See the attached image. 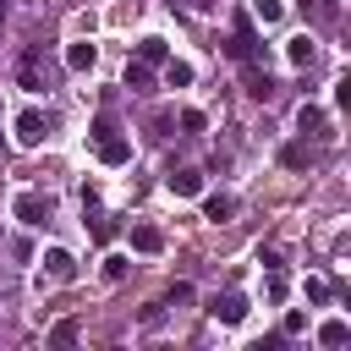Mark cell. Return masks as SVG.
I'll use <instances>...</instances> for the list:
<instances>
[{
	"label": "cell",
	"mask_w": 351,
	"mask_h": 351,
	"mask_svg": "<svg viewBox=\"0 0 351 351\" xmlns=\"http://www.w3.org/2000/svg\"><path fill=\"white\" fill-rule=\"evenodd\" d=\"M88 137H93V154H99L104 165H126V159H132V143L115 132V121H110V115H99Z\"/></svg>",
	"instance_id": "1"
},
{
	"label": "cell",
	"mask_w": 351,
	"mask_h": 351,
	"mask_svg": "<svg viewBox=\"0 0 351 351\" xmlns=\"http://www.w3.org/2000/svg\"><path fill=\"white\" fill-rule=\"evenodd\" d=\"M225 55H236V60H263V38H258V27H252L247 11H236V27H230V38H225Z\"/></svg>",
	"instance_id": "2"
},
{
	"label": "cell",
	"mask_w": 351,
	"mask_h": 351,
	"mask_svg": "<svg viewBox=\"0 0 351 351\" xmlns=\"http://www.w3.org/2000/svg\"><path fill=\"white\" fill-rule=\"evenodd\" d=\"M11 219L27 225V230H38V225L49 219V197H44V192H16V197H11Z\"/></svg>",
	"instance_id": "3"
},
{
	"label": "cell",
	"mask_w": 351,
	"mask_h": 351,
	"mask_svg": "<svg viewBox=\"0 0 351 351\" xmlns=\"http://www.w3.org/2000/svg\"><path fill=\"white\" fill-rule=\"evenodd\" d=\"M44 280H55V285H66V280H77V258L66 252V247H44Z\"/></svg>",
	"instance_id": "4"
},
{
	"label": "cell",
	"mask_w": 351,
	"mask_h": 351,
	"mask_svg": "<svg viewBox=\"0 0 351 351\" xmlns=\"http://www.w3.org/2000/svg\"><path fill=\"white\" fill-rule=\"evenodd\" d=\"M16 88H27V93H44V49H22Z\"/></svg>",
	"instance_id": "5"
},
{
	"label": "cell",
	"mask_w": 351,
	"mask_h": 351,
	"mask_svg": "<svg viewBox=\"0 0 351 351\" xmlns=\"http://www.w3.org/2000/svg\"><path fill=\"white\" fill-rule=\"evenodd\" d=\"M208 318H219V324H241V318H247V296H241V291L214 296V302H208Z\"/></svg>",
	"instance_id": "6"
},
{
	"label": "cell",
	"mask_w": 351,
	"mask_h": 351,
	"mask_svg": "<svg viewBox=\"0 0 351 351\" xmlns=\"http://www.w3.org/2000/svg\"><path fill=\"white\" fill-rule=\"evenodd\" d=\"M44 132H49V121H44L38 110H22V115H16V143H22V148H38Z\"/></svg>",
	"instance_id": "7"
},
{
	"label": "cell",
	"mask_w": 351,
	"mask_h": 351,
	"mask_svg": "<svg viewBox=\"0 0 351 351\" xmlns=\"http://www.w3.org/2000/svg\"><path fill=\"white\" fill-rule=\"evenodd\" d=\"M285 60H291V66H296V71H307V66H313V60H318V44H313V38H307V33H296V38H291V44H285Z\"/></svg>",
	"instance_id": "8"
},
{
	"label": "cell",
	"mask_w": 351,
	"mask_h": 351,
	"mask_svg": "<svg viewBox=\"0 0 351 351\" xmlns=\"http://www.w3.org/2000/svg\"><path fill=\"white\" fill-rule=\"evenodd\" d=\"M230 214H236V197H230V192H208V197H203V219H214V225H225Z\"/></svg>",
	"instance_id": "9"
},
{
	"label": "cell",
	"mask_w": 351,
	"mask_h": 351,
	"mask_svg": "<svg viewBox=\"0 0 351 351\" xmlns=\"http://www.w3.org/2000/svg\"><path fill=\"white\" fill-rule=\"evenodd\" d=\"M132 252H165V230L159 225H132Z\"/></svg>",
	"instance_id": "10"
},
{
	"label": "cell",
	"mask_w": 351,
	"mask_h": 351,
	"mask_svg": "<svg viewBox=\"0 0 351 351\" xmlns=\"http://www.w3.org/2000/svg\"><path fill=\"white\" fill-rule=\"evenodd\" d=\"M247 93H252V99H274V77H269L258 60H247Z\"/></svg>",
	"instance_id": "11"
},
{
	"label": "cell",
	"mask_w": 351,
	"mask_h": 351,
	"mask_svg": "<svg viewBox=\"0 0 351 351\" xmlns=\"http://www.w3.org/2000/svg\"><path fill=\"white\" fill-rule=\"evenodd\" d=\"M165 186H170L176 197H197V192H203V176H197V170H170Z\"/></svg>",
	"instance_id": "12"
},
{
	"label": "cell",
	"mask_w": 351,
	"mask_h": 351,
	"mask_svg": "<svg viewBox=\"0 0 351 351\" xmlns=\"http://www.w3.org/2000/svg\"><path fill=\"white\" fill-rule=\"evenodd\" d=\"M93 60H99V44H88V38L66 49V66H71V71H93Z\"/></svg>",
	"instance_id": "13"
},
{
	"label": "cell",
	"mask_w": 351,
	"mask_h": 351,
	"mask_svg": "<svg viewBox=\"0 0 351 351\" xmlns=\"http://www.w3.org/2000/svg\"><path fill=\"white\" fill-rule=\"evenodd\" d=\"M121 82H126V88H132V93H148V88H154V66H143V60H132V66H126V77H121Z\"/></svg>",
	"instance_id": "14"
},
{
	"label": "cell",
	"mask_w": 351,
	"mask_h": 351,
	"mask_svg": "<svg viewBox=\"0 0 351 351\" xmlns=\"http://www.w3.org/2000/svg\"><path fill=\"white\" fill-rule=\"evenodd\" d=\"M137 60H143V66H165V60H170L165 38H143V44H137Z\"/></svg>",
	"instance_id": "15"
},
{
	"label": "cell",
	"mask_w": 351,
	"mask_h": 351,
	"mask_svg": "<svg viewBox=\"0 0 351 351\" xmlns=\"http://www.w3.org/2000/svg\"><path fill=\"white\" fill-rule=\"evenodd\" d=\"M280 16H285V0H252V22L269 27V22H280Z\"/></svg>",
	"instance_id": "16"
},
{
	"label": "cell",
	"mask_w": 351,
	"mask_h": 351,
	"mask_svg": "<svg viewBox=\"0 0 351 351\" xmlns=\"http://www.w3.org/2000/svg\"><path fill=\"white\" fill-rule=\"evenodd\" d=\"M165 82H170V88H186V82H192V66H186V60H165Z\"/></svg>",
	"instance_id": "17"
},
{
	"label": "cell",
	"mask_w": 351,
	"mask_h": 351,
	"mask_svg": "<svg viewBox=\"0 0 351 351\" xmlns=\"http://www.w3.org/2000/svg\"><path fill=\"white\" fill-rule=\"evenodd\" d=\"M296 126H302V132H324V110H318V104H302V110H296Z\"/></svg>",
	"instance_id": "18"
},
{
	"label": "cell",
	"mask_w": 351,
	"mask_h": 351,
	"mask_svg": "<svg viewBox=\"0 0 351 351\" xmlns=\"http://www.w3.org/2000/svg\"><path fill=\"white\" fill-rule=\"evenodd\" d=\"M280 159H285L291 170H307V165H313V154H307V143H285V154H280Z\"/></svg>",
	"instance_id": "19"
},
{
	"label": "cell",
	"mask_w": 351,
	"mask_h": 351,
	"mask_svg": "<svg viewBox=\"0 0 351 351\" xmlns=\"http://www.w3.org/2000/svg\"><path fill=\"white\" fill-rule=\"evenodd\" d=\"M346 335H351V329H346V318H329V324L318 329V340H324V346H346Z\"/></svg>",
	"instance_id": "20"
},
{
	"label": "cell",
	"mask_w": 351,
	"mask_h": 351,
	"mask_svg": "<svg viewBox=\"0 0 351 351\" xmlns=\"http://www.w3.org/2000/svg\"><path fill=\"white\" fill-rule=\"evenodd\" d=\"M77 340V318H60L55 329H49V346H71Z\"/></svg>",
	"instance_id": "21"
},
{
	"label": "cell",
	"mask_w": 351,
	"mask_h": 351,
	"mask_svg": "<svg viewBox=\"0 0 351 351\" xmlns=\"http://www.w3.org/2000/svg\"><path fill=\"white\" fill-rule=\"evenodd\" d=\"M93 241H115V214H93Z\"/></svg>",
	"instance_id": "22"
},
{
	"label": "cell",
	"mask_w": 351,
	"mask_h": 351,
	"mask_svg": "<svg viewBox=\"0 0 351 351\" xmlns=\"http://www.w3.org/2000/svg\"><path fill=\"white\" fill-rule=\"evenodd\" d=\"M203 126H208V115H203V110H181V132H192V137H197Z\"/></svg>",
	"instance_id": "23"
},
{
	"label": "cell",
	"mask_w": 351,
	"mask_h": 351,
	"mask_svg": "<svg viewBox=\"0 0 351 351\" xmlns=\"http://www.w3.org/2000/svg\"><path fill=\"white\" fill-rule=\"evenodd\" d=\"M104 280H126V258H121V252L104 258Z\"/></svg>",
	"instance_id": "24"
},
{
	"label": "cell",
	"mask_w": 351,
	"mask_h": 351,
	"mask_svg": "<svg viewBox=\"0 0 351 351\" xmlns=\"http://www.w3.org/2000/svg\"><path fill=\"white\" fill-rule=\"evenodd\" d=\"M307 302H329V280L313 274V280H307Z\"/></svg>",
	"instance_id": "25"
},
{
	"label": "cell",
	"mask_w": 351,
	"mask_h": 351,
	"mask_svg": "<svg viewBox=\"0 0 351 351\" xmlns=\"http://www.w3.org/2000/svg\"><path fill=\"white\" fill-rule=\"evenodd\" d=\"M302 329H307V313L291 307V313H285V335H302Z\"/></svg>",
	"instance_id": "26"
},
{
	"label": "cell",
	"mask_w": 351,
	"mask_h": 351,
	"mask_svg": "<svg viewBox=\"0 0 351 351\" xmlns=\"http://www.w3.org/2000/svg\"><path fill=\"white\" fill-rule=\"evenodd\" d=\"M258 263L263 269H280V247H258Z\"/></svg>",
	"instance_id": "27"
},
{
	"label": "cell",
	"mask_w": 351,
	"mask_h": 351,
	"mask_svg": "<svg viewBox=\"0 0 351 351\" xmlns=\"http://www.w3.org/2000/svg\"><path fill=\"white\" fill-rule=\"evenodd\" d=\"M0 16H5V0H0Z\"/></svg>",
	"instance_id": "28"
}]
</instances>
